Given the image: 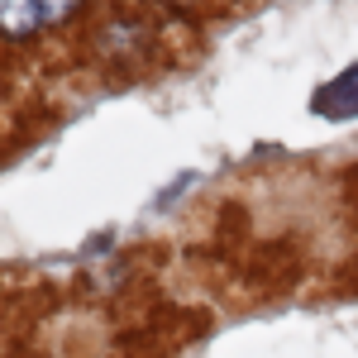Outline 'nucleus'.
<instances>
[{
  "label": "nucleus",
  "instance_id": "7ed1b4c3",
  "mask_svg": "<svg viewBox=\"0 0 358 358\" xmlns=\"http://www.w3.org/2000/svg\"><path fill=\"white\" fill-rule=\"evenodd\" d=\"M143 38H148V34H143V24H134V20H110V24L96 34L101 53H134Z\"/></svg>",
  "mask_w": 358,
  "mask_h": 358
},
{
  "label": "nucleus",
  "instance_id": "f257e3e1",
  "mask_svg": "<svg viewBox=\"0 0 358 358\" xmlns=\"http://www.w3.org/2000/svg\"><path fill=\"white\" fill-rule=\"evenodd\" d=\"M77 5L72 0H53V5H38V0H0V34L5 38H29L48 24H62L72 20Z\"/></svg>",
  "mask_w": 358,
  "mask_h": 358
},
{
  "label": "nucleus",
  "instance_id": "f03ea898",
  "mask_svg": "<svg viewBox=\"0 0 358 358\" xmlns=\"http://www.w3.org/2000/svg\"><path fill=\"white\" fill-rule=\"evenodd\" d=\"M310 106H315V115H325V120H354L358 115V67H349L334 82H325L310 96Z\"/></svg>",
  "mask_w": 358,
  "mask_h": 358
}]
</instances>
